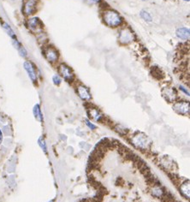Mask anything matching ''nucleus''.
Listing matches in <instances>:
<instances>
[{"label": "nucleus", "mask_w": 190, "mask_h": 202, "mask_svg": "<svg viewBox=\"0 0 190 202\" xmlns=\"http://www.w3.org/2000/svg\"><path fill=\"white\" fill-rule=\"evenodd\" d=\"M37 0H27L23 5V13L25 16H31L37 9Z\"/></svg>", "instance_id": "obj_7"}, {"label": "nucleus", "mask_w": 190, "mask_h": 202, "mask_svg": "<svg viewBox=\"0 0 190 202\" xmlns=\"http://www.w3.org/2000/svg\"><path fill=\"white\" fill-rule=\"evenodd\" d=\"M3 29L5 30V32L7 33V35H9L10 38L12 39L13 40H16V35H15V33H14V31H13V29L10 28V26L8 24V23H6V22H3Z\"/></svg>", "instance_id": "obj_16"}, {"label": "nucleus", "mask_w": 190, "mask_h": 202, "mask_svg": "<svg viewBox=\"0 0 190 202\" xmlns=\"http://www.w3.org/2000/svg\"><path fill=\"white\" fill-rule=\"evenodd\" d=\"M99 1H100V0H90L91 3H98Z\"/></svg>", "instance_id": "obj_24"}, {"label": "nucleus", "mask_w": 190, "mask_h": 202, "mask_svg": "<svg viewBox=\"0 0 190 202\" xmlns=\"http://www.w3.org/2000/svg\"><path fill=\"white\" fill-rule=\"evenodd\" d=\"M33 112H34V115H35V117L37 119L39 122L42 123L43 122V115L41 113V106L40 104H35V107H34V110H33Z\"/></svg>", "instance_id": "obj_15"}, {"label": "nucleus", "mask_w": 190, "mask_h": 202, "mask_svg": "<svg viewBox=\"0 0 190 202\" xmlns=\"http://www.w3.org/2000/svg\"><path fill=\"white\" fill-rule=\"evenodd\" d=\"M103 20L105 23L111 28H117L122 23V18L115 10H107L104 11Z\"/></svg>", "instance_id": "obj_1"}, {"label": "nucleus", "mask_w": 190, "mask_h": 202, "mask_svg": "<svg viewBox=\"0 0 190 202\" xmlns=\"http://www.w3.org/2000/svg\"><path fill=\"white\" fill-rule=\"evenodd\" d=\"M13 44H14V45H15V47L17 49V50H18L19 54L22 56V57H27V55H28V53H27V50H26V49L22 45V44L19 42L18 40H17V39L16 40H13Z\"/></svg>", "instance_id": "obj_14"}, {"label": "nucleus", "mask_w": 190, "mask_h": 202, "mask_svg": "<svg viewBox=\"0 0 190 202\" xmlns=\"http://www.w3.org/2000/svg\"><path fill=\"white\" fill-rule=\"evenodd\" d=\"M132 143L135 146H137L141 150L147 149L150 146V141L147 139V137L143 134H138L133 137L132 139Z\"/></svg>", "instance_id": "obj_2"}, {"label": "nucleus", "mask_w": 190, "mask_h": 202, "mask_svg": "<svg viewBox=\"0 0 190 202\" xmlns=\"http://www.w3.org/2000/svg\"><path fill=\"white\" fill-rule=\"evenodd\" d=\"M140 16H141L142 19H144L147 22H151L153 21V18H152L151 15H150L147 11H145V10H142V11L140 12Z\"/></svg>", "instance_id": "obj_18"}, {"label": "nucleus", "mask_w": 190, "mask_h": 202, "mask_svg": "<svg viewBox=\"0 0 190 202\" xmlns=\"http://www.w3.org/2000/svg\"><path fill=\"white\" fill-rule=\"evenodd\" d=\"M85 122H86V124H87V126H88V128H90L91 130H95V129H96V126H95L94 124H93V123H91L90 121L85 120Z\"/></svg>", "instance_id": "obj_21"}, {"label": "nucleus", "mask_w": 190, "mask_h": 202, "mask_svg": "<svg viewBox=\"0 0 190 202\" xmlns=\"http://www.w3.org/2000/svg\"><path fill=\"white\" fill-rule=\"evenodd\" d=\"M38 143H39V145L41 146V147L44 150L45 152H47V147H46V143L45 141V139H44L43 137H41L39 141H38Z\"/></svg>", "instance_id": "obj_19"}, {"label": "nucleus", "mask_w": 190, "mask_h": 202, "mask_svg": "<svg viewBox=\"0 0 190 202\" xmlns=\"http://www.w3.org/2000/svg\"><path fill=\"white\" fill-rule=\"evenodd\" d=\"M162 94L168 102H176V98L177 97L176 92L172 88H165L162 90Z\"/></svg>", "instance_id": "obj_10"}, {"label": "nucleus", "mask_w": 190, "mask_h": 202, "mask_svg": "<svg viewBox=\"0 0 190 202\" xmlns=\"http://www.w3.org/2000/svg\"><path fill=\"white\" fill-rule=\"evenodd\" d=\"M44 55L48 62L52 63H56L57 61L58 60V57H59L58 51L53 46H48L44 50Z\"/></svg>", "instance_id": "obj_5"}, {"label": "nucleus", "mask_w": 190, "mask_h": 202, "mask_svg": "<svg viewBox=\"0 0 190 202\" xmlns=\"http://www.w3.org/2000/svg\"><path fill=\"white\" fill-rule=\"evenodd\" d=\"M118 39L122 44H128L133 41V34L128 29H123L120 31Z\"/></svg>", "instance_id": "obj_9"}, {"label": "nucleus", "mask_w": 190, "mask_h": 202, "mask_svg": "<svg viewBox=\"0 0 190 202\" xmlns=\"http://www.w3.org/2000/svg\"><path fill=\"white\" fill-rule=\"evenodd\" d=\"M76 91H77V93L78 95L80 96V98H81V99H83V100L89 101L91 99V98H92L90 92H89V89L87 88V87H85V86H77Z\"/></svg>", "instance_id": "obj_11"}, {"label": "nucleus", "mask_w": 190, "mask_h": 202, "mask_svg": "<svg viewBox=\"0 0 190 202\" xmlns=\"http://www.w3.org/2000/svg\"><path fill=\"white\" fill-rule=\"evenodd\" d=\"M58 73L60 74V76L67 82H71L75 80V75H74L72 70L64 63H61L58 66Z\"/></svg>", "instance_id": "obj_3"}, {"label": "nucleus", "mask_w": 190, "mask_h": 202, "mask_svg": "<svg viewBox=\"0 0 190 202\" xmlns=\"http://www.w3.org/2000/svg\"><path fill=\"white\" fill-rule=\"evenodd\" d=\"M179 88H180V89H181L182 91L184 92V93H186V94H187V95H189V93H188V91H187V89H185V88H184V87H182V86H180V87H179Z\"/></svg>", "instance_id": "obj_22"}, {"label": "nucleus", "mask_w": 190, "mask_h": 202, "mask_svg": "<svg viewBox=\"0 0 190 202\" xmlns=\"http://www.w3.org/2000/svg\"><path fill=\"white\" fill-rule=\"evenodd\" d=\"M52 81L53 83L55 84V85H59L60 83H61V78H60L58 76H54L52 77Z\"/></svg>", "instance_id": "obj_20"}, {"label": "nucleus", "mask_w": 190, "mask_h": 202, "mask_svg": "<svg viewBox=\"0 0 190 202\" xmlns=\"http://www.w3.org/2000/svg\"><path fill=\"white\" fill-rule=\"evenodd\" d=\"M176 35L178 38L182 40H189V29L187 28H179L176 31Z\"/></svg>", "instance_id": "obj_13"}, {"label": "nucleus", "mask_w": 190, "mask_h": 202, "mask_svg": "<svg viewBox=\"0 0 190 202\" xmlns=\"http://www.w3.org/2000/svg\"><path fill=\"white\" fill-rule=\"evenodd\" d=\"M184 1H189V0H184Z\"/></svg>", "instance_id": "obj_27"}, {"label": "nucleus", "mask_w": 190, "mask_h": 202, "mask_svg": "<svg viewBox=\"0 0 190 202\" xmlns=\"http://www.w3.org/2000/svg\"><path fill=\"white\" fill-rule=\"evenodd\" d=\"M142 1H148V0H142Z\"/></svg>", "instance_id": "obj_25"}, {"label": "nucleus", "mask_w": 190, "mask_h": 202, "mask_svg": "<svg viewBox=\"0 0 190 202\" xmlns=\"http://www.w3.org/2000/svg\"><path fill=\"white\" fill-rule=\"evenodd\" d=\"M28 27L34 33H41L43 29V24L38 17H33L28 21Z\"/></svg>", "instance_id": "obj_6"}, {"label": "nucleus", "mask_w": 190, "mask_h": 202, "mask_svg": "<svg viewBox=\"0 0 190 202\" xmlns=\"http://www.w3.org/2000/svg\"><path fill=\"white\" fill-rule=\"evenodd\" d=\"M49 202H54V201H53V200H51V201H49Z\"/></svg>", "instance_id": "obj_26"}, {"label": "nucleus", "mask_w": 190, "mask_h": 202, "mask_svg": "<svg viewBox=\"0 0 190 202\" xmlns=\"http://www.w3.org/2000/svg\"><path fill=\"white\" fill-rule=\"evenodd\" d=\"M87 113L90 118L97 121V122H100L103 120V115L100 113L98 109L94 107H90L87 109Z\"/></svg>", "instance_id": "obj_12"}, {"label": "nucleus", "mask_w": 190, "mask_h": 202, "mask_svg": "<svg viewBox=\"0 0 190 202\" xmlns=\"http://www.w3.org/2000/svg\"><path fill=\"white\" fill-rule=\"evenodd\" d=\"M173 109L176 112L180 115H188L189 114V103L187 101H177L173 104Z\"/></svg>", "instance_id": "obj_4"}, {"label": "nucleus", "mask_w": 190, "mask_h": 202, "mask_svg": "<svg viewBox=\"0 0 190 202\" xmlns=\"http://www.w3.org/2000/svg\"><path fill=\"white\" fill-rule=\"evenodd\" d=\"M180 189H181V191L182 193L185 194V195H187V197L189 196V184H188V182L187 183H184L183 184H180Z\"/></svg>", "instance_id": "obj_17"}, {"label": "nucleus", "mask_w": 190, "mask_h": 202, "mask_svg": "<svg viewBox=\"0 0 190 202\" xmlns=\"http://www.w3.org/2000/svg\"><path fill=\"white\" fill-rule=\"evenodd\" d=\"M2 141H3V133L1 131V130H0V144H1Z\"/></svg>", "instance_id": "obj_23"}, {"label": "nucleus", "mask_w": 190, "mask_h": 202, "mask_svg": "<svg viewBox=\"0 0 190 202\" xmlns=\"http://www.w3.org/2000/svg\"><path fill=\"white\" fill-rule=\"evenodd\" d=\"M23 67H24V70L28 73L30 80L34 83H35V82H37V74H36V70H35L34 64L30 61H26L23 63Z\"/></svg>", "instance_id": "obj_8"}]
</instances>
